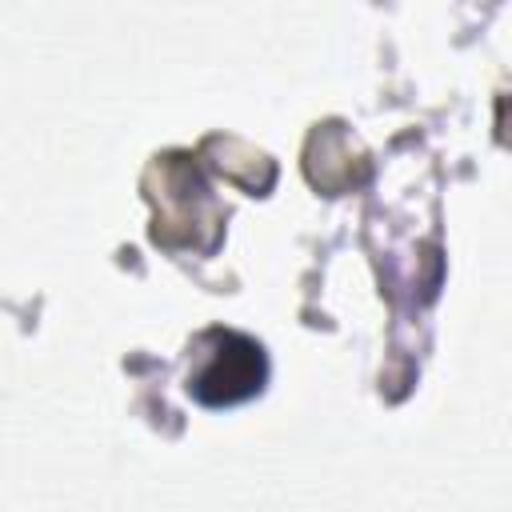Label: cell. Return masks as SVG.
I'll return each instance as SVG.
<instances>
[{
    "instance_id": "6da1fadb",
    "label": "cell",
    "mask_w": 512,
    "mask_h": 512,
    "mask_svg": "<svg viewBox=\"0 0 512 512\" xmlns=\"http://www.w3.org/2000/svg\"><path fill=\"white\" fill-rule=\"evenodd\" d=\"M264 352L240 332L212 328L196 340V372H188V392L204 404H232L260 388Z\"/></svg>"
}]
</instances>
